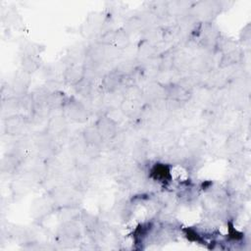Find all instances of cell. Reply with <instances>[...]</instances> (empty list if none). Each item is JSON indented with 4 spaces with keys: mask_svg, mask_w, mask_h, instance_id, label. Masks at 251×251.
I'll use <instances>...</instances> for the list:
<instances>
[{
    "mask_svg": "<svg viewBox=\"0 0 251 251\" xmlns=\"http://www.w3.org/2000/svg\"><path fill=\"white\" fill-rule=\"evenodd\" d=\"M62 110L64 112L65 118H68L75 123L83 124L89 118L86 107L83 105L82 102L75 97H69Z\"/></svg>",
    "mask_w": 251,
    "mask_h": 251,
    "instance_id": "cell-1",
    "label": "cell"
},
{
    "mask_svg": "<svg viewBox=\"0 0 251 251\" xmlns=\"http://www.w3.org/2000/svg\"><path fill=\"white\" fill-rule=\"evenodd\" d=\"M29 125L26 116L22 114H14L9 116L4 123V128L9 135H20L24 133Z\"/></svg>",
    "mask_w": 251,
    "mask_h": 251,
    "instance_id": "cell-2",
    "label": "cell"
},
{
    "mask_svg": "<svg viewBox=\"0 0 251 251\" xmlns=\"http://www.w3.org/2000/svg\"><path fill=\"white\" fill-rule=\"evenodd\" d=\"M95 126L104 140L113 139L118 133V124L108 116H100L95 123Z\"/></svg>",
    "mask_w": 251,
    "mask_h": 251,
    "instance_id": "cell-3",
    "label": "cell"
},
{
    "mask_svg": "<svg viewBox=\"0 0 251 251\" xmlns=\"http://www.w3.org/2000/svg\"><path fill=\"white\" fill-rule=\"evenodd\" d=\"M149 177L159 183L167 184L172 180L171 167L165 163H155L149 169Z\"/></svg>",
    "mask_w": 251,
    "mask_h": 251,
    "instance_id": "cell-4",
    "label": "cell"
},
{
    "mask_svg": "<svg viewBox=\"0 0 251 251\" xmlns=\"http://www.w3.org/2000/svg\"><path fill=\"white\" fill-rule=\"evenodd\" d=\"M85 76H86V69L84 65L72 64L68 66L63 73V77L65 82L74 86H75Z\"/></svg>",
    "mask_w": 251,
    "mask_h": 251,
    "instance_id": "cell-5",
    "label": "cell"
},
{
    "mask_svg": "<svg viewBox=\"0 0 251 251\" xmlns=\"http://www.w3.org/2000/svg\"><path fill=\"white\" fill-rule=\"evenodd\" d=\"M168 98L174 102H185L190 98V91L180 84H170L165 87Z\"/></svg>",
    "mask_w": 251,
    "mask_h": 251,
    "instance_id": "cell-6",
    "label": "cell"
},
{
    "mask_svg": "<svg viewBox=\"0 0 251 251\" xmlns=\"http://www.w3.org/2000/svg\"><path fill=\"white\" fill-rule=\"evenodd\" d=\"M124 77L125 75L121 72L114 70L104 75L102 78V86L106 91L112 92L122 84Z\"/></svg>",
    "mask_w": 251,
    "mask_h": 251,
    "instance_id": "cell-7",
    "label": "cell"
},
{
    "mask_svg": "<svg viewBox=\"0 0 251 251\" xmlns=\"http://www.w3.org/2000/svg\"><path fill=\"white\" fill-rule=\"evenodd\" d=\"M82 139L87 146L94 148L100 146L104 141L95 125L84 127V129L82 130Z\"/></svg>",
    "mask_w": 251,
    "mask_h": 251,
    "instance_id": "cell-8",
    "label": "cell"
},
{
    "mask_svg": "<svg viewBox=\"0 0 251 251\" xmlns=\"http://www.w3.org/2000/svg\"><path fill=\"white\" fill-rule=\"evenodd\" d=\"M68 98L69 96L65 95V93L61 91L49 92L46 100V106L48 109H62Z\"/></svg>",
    "mask_w": 251,
    "mask_h": 251,
    "instance_id": "cell-9",
    "label": "cell"
},
{
    "mask_svg": "<svg viewBox=\"0 0 251 251\" xmlns=\"http://www.w3.org/2000/svg\"><path fill=\"white\" fill-rule=\"evenodd\" d=\"M67 123L65 116H56L49 120L47 125V133L50 135L54 134H60L62 133L66 128Z\"/></svg>",
    "mask_w": 251,
    "mask_h": 251,
    "instance_id": "cell-10",
    "label": "cell"
},
{
    "mask_svg": "<svg viewBox=\"0 0 251 251\" xmlns=\"http://www.w3.org/2000/svg\"><path fill=\"white\" fill-rule=\"evenodd\" d=\"M60 236H62L64 239L67 240H75L79 236V228H78V225L76 223H75L74 221H68L66 222L61 228V234Z\"/></svg>",
    "mask_w": 251,
    "mask_h": 251,
    "instance_id": "cell-11",
    "label": "cell"
},
{
    "mask_svg": "<svg viewBox=\"0 0 251 251\" xmlns=\"http://www.w3.org/2000/svg\"><path fill=\"white\" fill-rule=\"evenodd\" d=\"M153 229V224L151 222H144L139 224L133 231V239L136 243L142 242L151 233Z\"/></svg>",
    "mask_w": 251,
    "mask_h": 251,
    "instance_id": "cell-12",
    "label": "cell"
},
{
    "mask_svg": "<svg viewBox=\"0 0 251 251\" xmlns=\"http://www.w3.org/2000/svg\"><path fill=\"white\" fill-rule=\"evenodd\" d=\"M39 67V63L33 54H27L22 59V68L23 72L25 74H30L35 72Z\"/></svg>",
    "mask_w": 251,
    "mask_h": 251,
    "instance_id": "cell-13",
    "label": "cell"
},
{
    "mask_svg": "<svg viewBox=\"0 0 251 251\" xmlns=\"http://www.w3.org/2000/svg\"><path fill=\"white\" fill-rule=\"evenodd\" d=\"M76 92L83 97H87L90 95L92 91V84L91 81L85 76L81 81H79L75 86Z\"/></svg>",
    "mask_w": 251,
    "mask_h": 251,
    "instance_id": "cell-14",
    "label": "cell"
}]
</instances>
